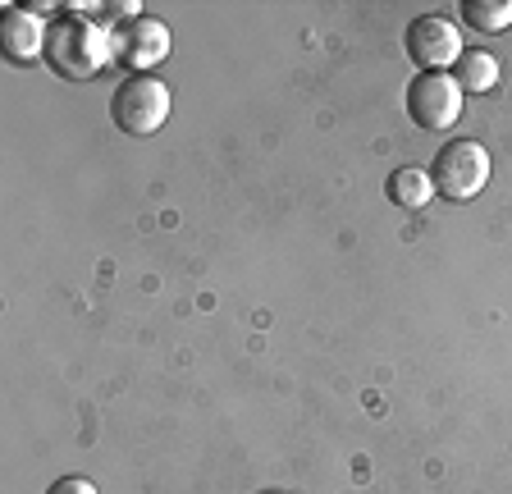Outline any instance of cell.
Segmentation results:
<instances>
[{
  "label": "cell",
  "instance_id": "6",
  "mask_svg": "<svg viewBox=\"0 0 512 494\" xmlns=\"http://www.w3.org/2000/svg\"><path fill=\"white\" fill-rule=\"evenodd\" d=\"M170 55V28L156 14H142V19H128V28L115 33V60L128 65L133 74H151Z\"/></svg>",
  "mask_w": 512,
  "mask_h": 494
},
{
  "label": "cell",
  "instance_id": "7",
  "mask_svg": "<svg viewBox=\"0 0 512 494\" xmlns=\"http://www.w3.org/2000/svg\"><path fill=\"white\" fill-rule=\"evenodd\" d=\"M0 42H5V55L19 60V65H32V60H46V46H51V28L37 10H5V23H0Z\"/></svg>",
  "mask_w": 512,
  "mask_h": 494
},
{
  "label": "cell",
  "instance_id": "2",
  "mask_svg": "<svg viewBox=\"0 0 512 494\" xmlns=\"http://www.w3.org/2000/svg\"><path fill=\"white\" fill-rule=\"evenodd\" d=\"M174 101H170V87L160 83L156 74H128L124 83L115 87V97H110V115L124 133L133 138H151V133L165 129V119H170Z\"/></svg>",
  "mask_w": 512,
  "mask_h": 494
},
{
  "label": "cell",
  "instance_id": "8",
  "mask_svg": "<svg viewBox=\"0 0 512 494\" xmlns=\"http://www.w3.org/2000/svg\"><path fill=\"white\" fill-rule=\"evenodd\" d=\"M389 202H398L403 211H421V206L435 202V174L421 170V165H398L389 174Z\"/></svg>",
  "mask_w": 512,
  "mask_h": 494
},
{
  "label": "cell",
  "instance_id": "9",
  "mask_svg": "<svg viewBox=\"0 0 512 494\" xmlns=\"http://www.w3.org/2000/svg\"><path fill=\"white\" fill-rule=\"evenodd\" d=\"M453 78H458L462 92H476V97H480V92H494V87H499V78H503L499 55H490V51H462Z\"/></svg>",
  "mask_w": 512,
  "mask_h": 494
},
{
  "label": "cell",
  "instance_id": "11",
  "mask_svg": "<svg viewBox=\"0 0 512 494\" xmlns=\"http://www.w3.org/2000/svg\"><path fill=\"white\" fill-rule=\"evenodd\" d=\"M46 494H101V490H96L87 476H64V481H55Z\"/></svg>",
  "mask_w": 512,
  "mask_h": 494
},
{
  "label": "cell",
  "instance_id": "5",
  "mask_svg": "<svg viewBox=\"0 0 512 494\" xmlns=\"http://www.w3.org/2000/svg\"><path fill=\"white\" fill-rule=\"evenodd\" d=\"M403 46L416 65H421V74H453L462 60V33H458V23L444 19V14H421V19H412Z\"/></svg>",
  "mask_w": 512,
  "mask_h": 494
},
{
  "label": "cell",
  "instance_id": "4",
  "mask_svg": "<svg viewBox=\"0 0 512 494\" xmlns=\"http://www.w3.org/2000/svg\"><path fill=\"white\" fill-rule=\"evenodd\" d=\"M462 101L467 92L458 87L453 74H416L407 83V115H412L416 129L426 133H444L462 119Z\"/></svg>",
  "mask_w": 512,
  "mask_h": 494
},
{
  "label": "cell",
  "instance_id": "3",
  "mask_svg": "<svg viewBox=\"0 0 512 494\" xmlns=\"http://www.w3.org/2000/svg\"><path fill=\"white\" fill-rule=\"evenodd\" d=\"M430 174H435V193H444V202H471L490 183V151L476 138H453L435 156Z\"/></svg>",
  "mask_w": 512,
  "mask_h": 494
},
{
  "label": "cell",
  "instance_id": "1",
  "mask_svg": "<svg viewBox=\"0 0 512 494\" xmlns=\"http://www.w3.org/2000/svg\"><path fill=\"white\" fill-rule=\"evenodd\" d=\"M115 60V33H106L92 19H64L51 28V46H46V65L60 78H96Z\"/></svg>",
  "mask_w": 512,
  "mask_h": 494
},
{
  "label": "cell",
  "instance_id": "10",
  "mask_svg": "<svg viewBox=\"0 0 512 494\" xmlns=\"http://www.w3.org/2000/svg\"><path fill=\"white\" fill-rule=\"evenodd\" d=\"M462 14H467V23L480 28V33H503V28H512V0H467Z\"/></svg>",
  "mask_w": 512,
  "mask_h": 494
}]
</instances>
